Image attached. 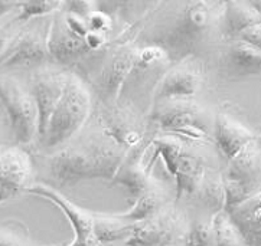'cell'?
<instances>
[{"label": "cell", "mask_w": 261, "mask_h": 246, "mask_svg": "<svg viewBox=\"0 0 261 246\" xmlns=\"http://www.w3.org/2000/svg\"><path fill=\"white\" fill-rule=\"evenodd\" d=\"M2 151H3V150H0V153H2Z\"/></svg>", "instance_id": "obj_38"}, {"label": "cell", "mask_w": 261, "mask_h": 246, "mask_svg": "<svg viewBox=\"0 0 261 246\" xmlns=\"http://www.w3.org/2000/svg\"><path fill=\"white\" fill-rule=\"evenodd\" d=\"M261 16L244 0H224L221 9L219 32L224 41L238 38L244 30L260 23Z\"/></svg>", "instance_id": "obj_22"}, {"label": "cell", "mask_w": 261, "mask_h": 246, "mask_svg": "<svg viewBox=\"0 0 261 246\" xmlns=\"http://www.w3.org/2000/svg\"><path fill=\"white\" fill-rule=\"evenodd\" d=\"M140 114L123 102L100 105L98 126L120 144L132 148L143 141L144 126Z\"/></svg>", "instance_id": "obj_12"}, {"label": "cell", "mask_w": 261, "mask_h": 246, "mask_svg": "<svg viewBox=\"0 0 261 246\" xmlns=\"http://www.w3.org/2000/svg\"><path fill=\"white\" fill-rule=\"evenodd\" d=\"M260 137H261V136H260Z\"/></svg>", "instance_id": "obj_42"}, {"label": "cell", "mask_w": 261, "mask_h": 246, "mask_svg": "<svg viewBox=\"0 0 261 246\" xmlns=\"http://www.w3.org/2000/svg\"><path fill=\"white\" fill-rule=\"evenodd\" d=\"M61 243H42L32 238L22 222H0V246H59Z\"/></svg>", "instance_id": "obj_28"}, {"label": "cell", "mask_w": 261, "mask_h": 246, "mask_svg": "<svg viewBox=\"0 0 261 246\" xmlns=\"http://www.w3.org/2000/svg\"><path fill=\"white\" fill-rule=\"evenodd\" d=\"M189 212V228L180 246H215L212 216L202 212Z\"/></svg>", "instance_id": "obj_26"}, {"label": "cell", "mask_w": 261, "mask_h": 246, "mask_svg": "<svg viewBox=\"0 0 261 246\" xmlns=\"http://www.w3.org/2000/svg\"><path fill=\"white\" fill-rule=\"evenodd\" d=\"M49 23L51 20H43V17L34 19L10 36L0 52V74L38 69L51 64L46 45Z\"/></svg>", "instance_id": "obj_5"}, {"label": "cell", "mask_w": 261, "mask_h": 246, "mask_svg": "<svg viewBox=\"0 0 261 246\" xmlns=\"http://www.w3.org/2000/svg\"><path fill=\"white\" fill-rule=\"evenodd\" d=\"M64 0H19L16 22L26 23L29 20L45 17L62 8Z\"/></svg>", "instance_id": "obj_29"}, {"label": "cell", "mask_w": 261, "mask_h": 246, "mask_svg": "<svg viewBox=\"0 0 261 246\" xmlns=\"http://www.w3.org/2000/svg\"><path fill=\"white\" fill-rule=\"evenodd\" d=\"M175 246H180V245H175Z\"/></svg>", "instance_id": "obj_39"}, {"label": "cell", "mask_w": 261, "mask_h": 246, "mask_svg": "<svg viewBox=\"0 0 261 246\" xmlns=\"http://www.w3.org/2000/svg\"><path fill=\"white\" fill-rule=\"evenodd\" d=\"M225 209L229 212L261 192V137L257 136L222 169Z\"/></svg>", "instance_id": "obj_6"}, {"label": "cell", "mask_w": 261, "mask_h": 246, "mask_svg": "<svg viewBox=\"0 0 261 246\" xmlns=\"http://www.w3.org/2000/svg\"><path fill=\"white\" fill-rule=\"evenodd\" d=\"M62 16H64V20H65V25L80 38H85V35L90 32V26H88V22H87V17L80 16L76 13H71V12H65L62 10Z\"/></svg>", "instance_id": "obj_31"}, {"label": "cell", "mask_w": 261, "mask_h": 246, "mask_svg": "<svg viewBox=\"0 0 261 246\" xmlns=\"http://www.w3.org/2000/svg\"><path fill=\"white\" fill-rule=\"evenodd\" d=\"M136 222L126 219L120 214H106L94 212V230L95 236L102 245L124 243L133 235Z\"/></svg>", "instance_id": "obj_25"}, {"label": "cell", "mask_w": 261, "mask_h": 246, "mask_svg": "<svg viewBox=\"0 0 261 246\" xmlns=\"http://www.w3.org/2000/svg\"><path fill=\"white\" fill-rule=\"evenodd\" d=\"M221 9L211 0H185L150 25L144 42L165 49L173 64L196 56L215 32L221 35Z\"/></svg>", "instance_id": "obj_2"}, {"label": "cell", "mask_w": 261, "mask_h": 246, "mask_svg": "<svg viewBox=\"0 0 261 246\" xmlns=\"http://www.w3.org/2000/svg\"><path fill=\"white\" fill-rule=\"evenodd\" d=\"M238 38L243 39L244 42L253 45L254 48H257V49L261 51V22L260 23H255L251 27H248Z\"/></svg>", "instance_id": "obj_33"}, {"label": "cell", "mask_w": 261, "mask_h": 246, "mask_svg": "<svg viewBox=\"0 0 261 246\" xmlns=\"http://www.w3.org/2000/svg\"><path fill=\"white\" fill-rule=\"evenodd\" d=\"M228 214L248 246H261V192L231 209Z\"/></svg>", "instance_id": "obj_24"}, {"label": "cell", "mask_w": 261, "mask_h": 246, "mask_svg": "<svg viewBox=\"0 0 261 246\" xmlns=\"http://www.w3.org/2000/svg\"><path fill=\"white\" fill-rule=\"evenodd\" d=\"M189 228V212L184 204L172 202L160 212L144 221L136 222L133 235L126 246L180 245Z\"/></svg>", "instance_id": "obj_8"}, {"label": "cell", "mask_w": 261, "mask_h": 246, "mask_svg": "<svg viewBox=\"0 0 261 246\" xmlns=\"http://www.w3.org/2000/svg\"><path fill=\"white\" fill-rule=\"evenodd\" d=\"M212 137L219 156L228 162L257 136L234 117L225 112H218L214 119Z\"/></svg>", "instance_id": "obj_18"}, {"label": "cell", "mask_w": 261, "mask_h": 246, "mask_svg": "<svg viewBox=\"0 0 261 246\" xmlns=\"http://www.w3.org/2000/svg\"><path fill=\"white\" fill-rule=\"evenodd\" d=\"M104 246H106V245H104Z\"/></svg>", "instance_id": "obj_41"}, {"label": "cell", "mask_w": 261, "mask_h": 246, "mask_svg": "<svg viewBox=\"0 0 261 246\" xmlns=\"http://www.w3.org/2000/svg\"><path fill=\"white\" fill-rule=\"evenodd\" d=\"M68 74L69 72L42 67L36 69L32 75L29 91L38 108V140H41L45 134L48 121L62 97Z\"/></svg>", "instance_id": "obj_13"}, {"label": "cell", "mask_w": 261, "mask_h": 246, "mask_svg": "<svg viewBox=\"0 0 261 246\" xmlns=\"http://www.w3.org/2000/svg\"><path fill=\"white\" fill-rule=\"evenodd\" d=\"M26 193L51 202L65 214L67 221L69 222L75 233L74 240L68 242V246H104L95 236L94 212L74 203L62 193H59L55 187L48 186L45 183H32L28 187Z\"/></svg>", "instance_id": "obj_10"}, {"label": "cell", "mask_w": 261, "mask_h": 246, "mask_svg": "<svg viewBox=\"0 0 261 246\" xmlns=\"http://www.w3.org/2000/svg\"><path fill=\"white\" fill-rule=\"evenodd\" d=\"M188 210L202 212L214 216L225 209V189L222 170L212 164L205 171L194 197L184 204Z\"/></svg>", "instance_id": "obj_20"}, {"label": "cell", "mask_w": 261, "mask_h": 246, "mask_svg": "<svg viewBox=\"0 0 261 246\" xmlns=\"http://www.w3.org/2000/svg\"><path fill=\"white\" fill-rule=\"evenodd\" d=\"M222 2H224V0H222Z\"/></svg>", "instance_id": "obj_40"}, {"label": "cell", "mask_w": 261, "mask_h": 246, "mask_svg": "<svg viewBox=\"0 0 261 246\" xmlns=\"http://www.w3.org/2000/svg\"><path fill=\"white\" fill-rule=\"evenodd\" d=\"M150 115L163 133L202 143L210 138L205 111L195 98H170L153 102Z\"/></svg>", "instance_id": "obj_7"}, {"label": "cell", "mask_w": 261, "mask_h": 246, "mask_svg": "<svg viewBox=\"0 0 261 246\" xmlns=\"http://www.w3.org/2000/svg\"><path fill=\"white\" fill-rule=\"evenodd\" d=\"M81 131L48 156V174L57 187H74L97 178L111 181L128 151L98 124L84 134Z\"/></svg>", "instance_id": "obj_1"}, {"label": "cell", "mask_w": 261, "mask_h": 246, "mask_svg": "<svg viewBox=\"0 0 261 246\" xmlns=\"http://www.w3.org/2000/svg\"><path fill=\"white\" fill-rule=\"evenodd\" d=\"M247 5H250L251 8L261 16V0H244Z\"/></svg>", "instance_id": "obj_36"}, {"label": "cell", "mask_w": 261, "mask_h": 246, "mask_svg": "<svg viewBox=\"0 0 261 246\" xmlns=\"http://www.w3.org/2000/svg\"><path fill=\"white\" fill-rule=\"evenodd\" d=\"M172 202H175V186L169 187L166 183L152 176L150 183L144 189L143 193L133 202L132 209L121 214L132 222L144 221L160 212Z\"/></svg>", "instance_id": "obj_21"}, {"label": "cell", "mask_w": 261, "mask_h": 246, "mask_svg": "<svg viewBox=\"0 0 261 246\" xmlns=\"http://www.w3.org/2000/svg\"><path fill=\"white\" fill-rule=\"evenodd\" d=\"M61 9L87 17L97 9V6H95V0H64Z\"/></svg>", "instance_id": "obj_32"}, {"label": "cell", "mask_w": 261, "mask_h": 246, "mask_svg": "<svg viewBox=\"0 0 261 246\" xmlns=\"http://www.w3.org/2000/svg\"><path fill=\"white\" fill-rule=\"evenodd\" d=\"M205 84L203 65L196 56H189L169 67L154 88L152 104L170 98H195Z\"/></svg>", "instance_id": "obj_11"}, {"label": "cell", "mask_w": 261, "mask_h": 246, "mask_svg": "<svg viewBox=\"0 0 261 246\" xmlns=\"http://www.w3.org/2000/svg\"><path fill=\"white\" fill-rule=\"evenodd\" d=\"M93 110L91 93L75 74H68L65 89L48 121L39 143L46 150H58L84 128Z\"/></svg>", "instance_id": "obj_3"}, {"label": "cell", "mask_w": 261, "mask_h": 246, "mask_svg": "<svg viewBox=\"0 0 261 246\" xmlns=\"http://www.w3.org/2000/svg\"><path fill=\"white\" fill-rule=\"evenodd\" d=\"M137 52L139 48L135 43H120L102 49V55L97 60L98 68L91 78L100 105H113L118 101L123 85L135 65Z\"/></svg>", "instance_id": "obj_9"}, {"label": "cell", "mask_w": 261, "mask_h": 246, "mask_svg": "<svg viewBox=\"0 0 261 246\" xmlns=\"http://www.w3.org/2000/svg\"><path fill=\"white\" fill-rule=\"evenodd\" d=\"M0 111L17 147H25L38 138V108L34 97L10 74H0Z\"/></svg>", "instance_id": "obj_4"}, {"label": "cell", "mask_w": 261, "mask_h": 246, "mask_svg": "<svg viewBox=\"0 0 261 246\" xmlns=\"http://www.w3.org/2000/svg\"><path fill=\"white\" fill-rule=\"evenodd\" d=\"M46 45L51 62L64 68L76 65L93 55V52L88 49L84 38L76 36L65 25L61 9L54 13L51 19Z\"/></svg>", "instance_id": "obj_15"}, {"label": "cell", "mask_w": 261, "mask_h": 246, "mask_svg": "<svg viewBox=\"0 0 261 246\" xmlns=\"http://www.w3.org/2000/svg\"><path fill=\"white\" fill-rule=\"evenodd\" d=\"M144 150L146 147H142V143L128 148L124 160L120 164L114 177L111 178V184L126 189L132 202L143 193L152 178V173L147 171L144 164Z\"/></svg>", "instance_id": "obj_19"}, {"label": "cell", "mask_w": 261, "mask_h": 246, "mask_svg": "<svg viewBox=\"0 0 261 246\" xmlns=\"http://www.w3.org/2000/svg\"><path fill=\"white\" fill-rule=\"evenodd\" d=\"M160 0H95V6L109 15L114 27H128L143 19Z\"/></svg>", "instance_id": "obj_23"}, {"label": "cell", "mask_w": 261, "mask_h": 246, "mask_svg": "<svg viewBox=\"0 0 261 246\" xmlns=\"http://www.w3.org/2000/svg\"><path fill=\"white\" fill-rule=\"evenodd\" d=\"M212 228L215 246H248L227 210H221L212 216Z\"/></svg>", "instance_id": "obj_27"}, {"label": "cell", "mask_w": 261, "mask_h": 246, "mask_svg": "<svg viewBox=\"0 0 261 246\" xmlns=\"http://www.w3.org/2000/svg\"><path fill=\"white\" fill-rule=\"evenodd\" d=\"M219 64L234 78L261 74V51L240 38L224 41L219 53Z\"/></svg>", "instance_id": "obj_17"}, {"label": "cell", "mask_w": 261, "mask_h": 246, "mask_svg": "<svg viewBox=\"0 0 261 246\" xmlns=\"http://www.w3.org/2000/svg\"><path fill=\"white\" fill-rule=\"evenodd\" d=\"M196 143H202V141L188 140L184 151L177 159L175 170L170 174L175 181L173 186H175L176 203L186 204L194 197L205 171L210 166H212L206 154H203L202 147H195Z\"/></svg>", "instance_id": "obj_14"}, {"label": "cell", "mask_w": 261, "mask_h": 246, "mask_svg": "<svg viewBox=\"0 0 261 246\" xmlns=\"http://www.w3.org/2000/svg\"><path fill=\"white\" fill-rule=\"evenodd\" d=\"M87 22L90 26V30H95V32H102V34L110 35L114 30V22L113 19L102 10L95 9L87 16Z\"/></svg>", "instance_id": "obj_30"}, {"label": "cell", "mask_w": 261, "mask_h": 246, "mask_svg": "<svg viewBox=\"0 0 261 246\" xmlns=\"http://www.w3.org/2000/svg\"><path fill=\"white\" fill-rule=\"evenodd\" d=\"M19 0H0V19L8 16L12 12H17Z\"/></svg>", "instance_id": "obj_34"}, {"label": "cell", "mask_w": 261, "mask_h": 246, "mask_svg": "<svg viewBox=\"0 0 261 246\" xmlns=\"http://www.w3.org/2000/svg\"><path fill=\"white\" fill-rule=\"evenodd\" d=\"M59 246H68V243H67V242H65V243H61V245H59Z\"/></svg>", "instance_id": "obj_37"}, {"label": "cell", "mask_w": 261, "mask_h": 246, "mask_svg": "<svg viewBox=\"0 0 261 246\" xmlns=\"http://www.w3.org/2000/svg\"><path fill=\"white\" fill-rule=\"evenodd\" d=\"M10 36L12 35L9 34L6 29H3V27H0V52H2V49L6 46V43L9 42V39H10Z\"/></svg>", "instance_id": "obj_35"}, {"label": "cell", "mask_w": 261, "mask_h": 246, "mask_svg": "<svg viewBox=\"0 0 261 246\" xmlns=\"http://www.w3.org/2000/svg\"><path fill=\"white\" fill-rule=\"evenodd\" d=\"M32 160L23 147H9L0 153V204L26 193L32 184Z\"/></svg>", "instance_id": "obj_16"}]
</instances>
